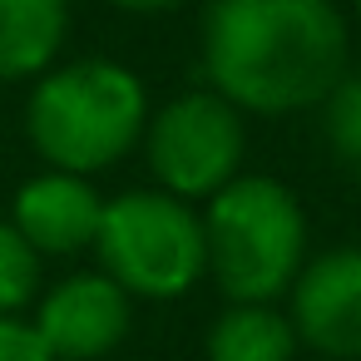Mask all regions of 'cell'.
Returning a JSON list of instances; mask_svg holds the SVG:
<instances>
[{"instance_id":"cell-1","label":"cell","mask_w":361,"mask_h":361,"mask_svg":"<svg viewBox=\"0 0 361 361\" xmlns=\"http://www.w3.org/2000/svg\"><path fill=\"white\" fill-rule=\"evenodd\" d=\"M203 75L252 114L312 109L346 75V20L331 0H208Z\"/></svg>"},{"instance_id":"cell-2","label":"cell","mask_w":361,"mask_h":361,"mask_svg":"<svg viewBox=\"0 0 361 361\" xmlns=\"http://www.w3.org/2000/svg\"><path fill=\"white\" fill-rule=\"evenodd\" d=\"M149 124L144 80L119 60H75L50 65L25 104V134L50 169L99 173L119 164Z\"/></svg>"},{"instance_id":"cell-3","label":"cell","mask_w":361,"mask_h":361,"mask_svg":"<svg viewBox=\"0 0 361 361\" xmlns=\"http://www.w3.org/2000/svg\"><path fill=\"white\" fill-rule=\"evenodd\" d=\"M208 272L228 302H272L292 292L307 252V218L287 183L238 173L208 198L203 213Z\"/></svg>"},{"instance_id":"cell-4","label":"cell","mask_w":361,"mask_h":361,"mask_svg":"<svg viewBox=\"0 0 361 361\" xmlns=\"http://www.w3.org/2000/svg\"><path fill=\"white\" fill-rule=\"evenodd\" d=\"M94 257L99 272H109L129 297L173 302L208 272L203 213L164 188H129L119 198H104Z\"/></svg>"},{"instance_id":"cell-5","label":"cell","mask_w":361,"mask_h":361,"mask_svg":"<svg viewBox=\"0 0 361 361\" xmlns=\"http://www.w3.org/2000/svg\"><path fill=\"white\" fill-rule=\"evenodd\" d=\"M247 129L243 109L228 104L218 90H188L169 99L159 114L144 124V154L164 193L198 203L228 188L243 169Z\"/></svg>"},{"instance_id":"cell-6","label":"cell","mask_w":361,"mask_h":361,"mask_svg":"<svg viewBox=\"0 0 361 361\" xmlns=\"http://www.w3.org/2000/svg\"><path fill=\"white\" fill-rule=\"evenodd\" d=\"M134 322V297L109 272H70L35 307V331L55 361H99L109 356Z\"/></svg>"},{"instance_id":"cell-7","label":"cell","mask_w":361,"mask_h":361,"mask_svg":"<svg viewBox=\"0 0 361 361\" xmlns=\"http://www.w3.org/2000/svg\"><path fill=\"white\" fill-rule=\"evenodd\" d=\"M292 331L322 356L361 361V247H331L297 272Z\"/></svg>"},{"instance_id":"cell-8","label":"cell","mask_w":361,"mask_h":361,"mask_svg":"<svg viewBox=\"0 0 361 361\" xmlns=\"http://www.w3.org/2000/svg\"><path fill=\"white\" fill-rule=\"evenodd\" d=\"M99 218H104L99 188L85 173H65V169H45L25 178L11 203V223L40 257H75L94 247Z\"/></svg>"},{"instance_id":"cell-9","label":"cell","mask_w":361,"mask_h":361,"mask_svg":"<svg viewBox=\"0 0 361 361\" xmlns=\"http://www.w3.org/2000/svg\"><path fill=\"white\" fill-rule=\"evenodd\" d=\"M70 35V0H0V85L40 80Z\"/></svg>"},{"instance_id":"cell-10","label":"cell","mask_w":361,"mask_h":361,"mask_svg":"<svg viewBox=\"0 0 361 361\" xmlns=\"http://www.w3.org/2000/svg\"><path fill=\"white\" fill-rule=\"evenodd\" d=\"M297 331L272 302H233L208 331V361H292Z\"/></svg>"},{"instance_id":"cell-11","label":"cell","mask_w":361,"mask_h":361,"mask_svg":"<svg viewBox=\"0 0 361 361\" xmlns=\"http://www.w3.org/2000/svg\"><path fill=\"white\" fill-rule=\"evenodd\" d=\"M40 297V252L20 238L11 218H0V317H20Z\"/></svg>"},{"instance_id":"cell-12","label":"cell","mask_w":361,"mask_h":361,"mask_svg":"<svg viewBox=\"0 0 361 361\" xmlns=\"http://www.w3.org/2000/svg\"><path fill=\"white\" fill-rule=\"evenodd\" d=\"M322 124L336 159L361 169V75H341V85L322 99Z\"/></svg>"},{"instance_id":"cell-13","label":"cell","mask_w":361,"mask_h":361,"mask_svg":"<svg viewBox=\"0 0 361 361\" xmlns=\"http://www.w3.org/2000/svg\"><path fill=\"white\" fill-rule=\"evenodd\" d=\"M0 361H55L50 346L40 341L35 322L25 317H0Z\"/></svg>"},{"instance_id":"cell-14","label":"cell","mask_w":361,"mask_h":361,"mask_svg":"<svg viewBox=\"0 0 361 361\" xmlns=\"http://www.w3.org/2000/svg\"><path fill=\"white\" fill-rule=\"evenodd\" d=\"M104 6L129 11V16H169V11H178V6H183V0H104Z\"/></svg>"},{"instance_id":"cell-15","label":"cell","mask_w":361,"mask_h":361,"mask_svg":"<svg viewBox=\"0 0 361 361\" xmlns=\"http://www.w3.org/2000/svg\"><path fill=\"white\" fill-rule=\"evenodd\" d=\"M356 20H361V0H356Z\"/></svg>"}]
</instances>
